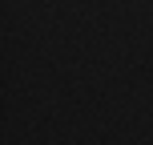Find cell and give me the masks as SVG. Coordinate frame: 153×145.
Returning a JSON list of instances; mask_svg holds the SVG:
<instances>
[]
</instances>
